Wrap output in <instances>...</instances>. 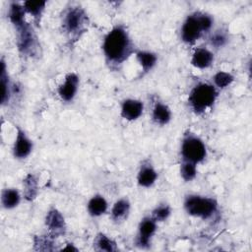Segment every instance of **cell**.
I'll return each mask as SVG.
<instances>
[{"label":"cell","mask_w":252,"mask_h":252,"mask_svg":"<svg viewBox=\"0 0 252 252\" xmlns=\"http://www.w3.org/2000/svg\"><path fill=\"white\" fill-rule=\"evenodd\" d=\"M62 250H71V251H78V248H76L73 243H67V246L65 248H62Z\"/></svg>","instance_id":"obj_30"},{"label":"cell","mask_w":252,"mask_h":252,"mask_svg":"<svg viewBox=\"0 0 252 252\" xmlns=\"http://www.w3.org/2000/svg\"><path fill=\"white\" fill-rule=\"evenodd\" d=\"M157 229L158 222L151 216L143 217L138 224V231L134 238V245L139 249H149Z\"/></svg>","instance_id":"obj_8"},{"label":"cell","mask_w":252,"mask_h":252,"mask_svg":"<svg viewBox=\"0 0 252 252\" xmlns=\"http://www.w3.org/2000/svg\"><path fill=\"white\" fill-rule=\"evenodd\" d=\"M183 208L189 216L202 220H216L220 213L219 203L215 198L199 194L186 195Z\"/></svg>","instance_id":"obj_4"},{"label":"cell","mask_w":252,"mask_h":252,"mask_svg":"<svg viewBox=\"0 0 252 252\" xmlns=\"http://www.w3.org/2000/svg\"><path fill=\"white\" fill-rule=\"evenodd\" d=\"M44 224L48 229V233L54 237L65 234L67 225L62 213L55 207H51L45 215Z\"/></svg>","instance_id":"obj_11"},{"label":"cell","mask_w":252,"mask_h":252,"mask_svg":"<svg viewBox=\"0 0 252 252\" xmlns=\"http://www.w3.org/2000/svg\"><path fill=\"white\" fill-rule=\"evenodd\" d=\"M218 96L219 91L213 84L199 82L188 94V104L196 115H201L214 105Z\"/></svg>","instance_id":"obj_5"},{"label":"cell","mask_w":252,"mask_h":252,"mask_svg":"<svg viewBox=\"0 0 252 252\" xmlns=\"http://www.w3.org/2000/svg\"><path fill=\"white\" fill-rule=\"evenodd\" d=\"M135 57L137 62L141 67V75L142 77L150 73L158 63V55L157 53L151 50L145 49H137L135 52Z\"/></svg>","instance_id":"obj_17"},{"label":"cell","mask_w":252,"mask_h":252,"mask_svg":"<svg viewBox=\"0 0 252 252\" xmlns=\"http://www.w3.org/2000/svg\"><path fill=\"white\" fill-rule=\"evenodd\" d=\"M131 211V203L127 197H122L114 202L110 209L109 218L111 221L115 224H121L124 222Z\"/></svg>","instance_id":"obj_14"},{"label":"cell","mask_w":252,"mask_h":252,"mask_svg":"<svg viewBox=\"0 0 252 252\" xmlns=\"http://www.w3.org/2000/svg\"><path fill=\"white\" fill-rule=\"evenodd\" d=\"M101 49L106 65L113 70L119 69L137 51L129 31L121 24L115 25L107 32Z\"/></svg>","instance_id":"obj_1"},{"label":"cell","mask_w":252,"mask_h":252,"mask_svg":"<svg viewBox=\"0 0 252 252\" xmlns=\"http://www.w3.org/2000/svg\"><path fill=\"white\" fill-rule=\"evenodd\" d=\"M215 55L213 51L207 47H198L192 53L190 63L197 69H207L213 65Z\"/></svg>","instance_id":"obj_16"},{"label":"cell","mask_w":252,"mask_h":252,"mask_svg":"<svg viewBox=\"0 0 252 252\" xmlns=\"http://www.w3.org/2000/svg\"><path fill=\"white\" fill-rule=\"evenodd\" d=\"M88 214L93 218H98L108 211V203L103 195L94 194L90 198L87 204Z\"/></svg>","instance_id":"obj_19"},{"label":"cell","mask_w":252,"mask_h":252,"mask_svg":"<svg viewBox=\"0 0 252 252\" xmlns=\"http://www.w3.org/2000/svg\"><path fill=\"white\" fill-rule=\"evenodd\" d=\"M16 43L19 52L22 55L33 57L37 55L39 50V42L33 31L32 25L27 21L16 27Z\"/></svg>","instance_id":"obj_7"},{"label":"cell","mask_w":252,"mask_h":252,"mask_svg":"<svg viewBox=\"0 0 252 252\" xmlns=\"http://www.w3.org/2000/svg\"><path fill=\"white\" fill-rule=\"evenodd\" d=\"M61 29L69 41L75 42L88 31L90 23L86 10L78 4H69L61 12Z\"/></svg>","instance_id":"obj_2"},{"label":"cell","mask_w":252,"mask_h":252,"mask_svg":"<svg viewBox=\"0 0 252 252\" xmlns=\"http://www.w3.org/2000/svg\"><path fill=\"white\" fill-rule=\"evenodd\" d=\"M158 177V171L150 158L141 161L137 171V184L143 188H151L155 185Z\"/></svg>","instance_id":"obj_12"},{"label":"cell","mask_w":252,"mask_h":252,"mask_svg":"<svg viewBox=\"0 0 252 252\" xmlns=\"http://www.w3.org/2000/svg\"><path fill=\"white\" fill-rule=\"evenodd\" d=\"M26 10L23 2L12 1L9 3L8 8V19L14 28L24 24L26 22Z\"/></svg>","instance_id":"obj_22"},{"label":"cell","mask_w":252,"mask_h":252,"mask_svg":"<svg viewBox=\"0 0 252 252\" xmlns=\"http://www.w3.org/2000/svg\"><path fill=\"white\" fill-rule=\"evenodd\" d=\"M16 135L12 147V154L16 159H25L32 152L33 143L20 126H15Z\"/></svg>","instance_id":"obj_9"},{"label":"cell","mask_w":252,"mask_h":252,"mask_svg":"<svg viewBox=\"0 0 252 252\" xmlns=\"http://www.w3.org/2000/svg\"><path fill=\"white\" fill-rule=\"evenodd\" d=\"M172 210L168 203L166 202H160L157 204V206L152 210L151 217L157 221V222H162L165 221L171 215Z\"/></svg>","instance_id":"obj_27"},{"label":"cell","mask_w":252,"mask_h":252,"mask_svg":"<svg viewBox=\"0 0 252 252\" xmlns=\"http://www.w3.org/2000/svg\"><path fill=\"white\" fill-rule=\"evenodd\" d=\"M22 200V195L17 188L9 187L1 191V205L5 210H13L17 208Z\"/></svg>","instance_id":"obj_20"},{"label":"cell","mask_w":252,"mask_h":252,"mask_svg":"<svg viewBox=\"0 0 252 252\" xmlns=\"http://www.w3.org/2000/svg\"><path fill=\"white\" fill-rule=\"evenodd\" d=\"M229 40V32L225 28H219L210 32L209 43L215 49L224 47Z\"/></svg>","instance_id":"obj_25"},{"label":"cell","mask_w":252,"mask_h":252,"mask_svg":"<svg viewBox=\"0 0 252 252\" xmlns=\"http://www.w3.org/2000/svg\"><path fill=\"white\" fill-rule=\"evenodd\" d=\"M38 194V180L32 173H28L23 179V197L28 202H32Z\"/></svg>","instance_id":"obj_21"},{"label":"cell","mask_w":252,"mask_h":252,"mask_svg":"<svg viewBox=\"0 0 252 252\" xmlns=\"http://www.w3.org/2000/svg\"><path fill=\"white\" fill-rule=\"evenodd\" d=\"M197 164L188 160H182L179 165V174L183 181L190 182L197 176Z\"/></svg>","instance_id":"obj_29"},{"label":"cell","mask_w":252,"mask_h":252,"mask_svg":"<svg viewBox=\"0 0 252 252\" xmlns=\"http://www.w3.org/2000/svg\"><path fill=\"white\" fill-rule=\"evenodd\" d=\"M54 236L51 234L34 235L33 236V248L38 251H52L54 247Z\"/></svg>","instance_id":"obj_28"},{"label":"cell","mask_w":252,"mask_h":252,"mask_svg":"<svg viewBox=\"0 0 252 252\" xmlns=\"http://www.w3.org/2000/svg\"><path fill=\"white\" fill-rule=\"evenodd\" d=\"M80 86V78L77 73L69 72L63 82L57 88V94L64 102H72L77 95Z\"/></svg>","instance_id":"obj_10"},{"label":"cell","mask_w":252,"mask_h":252,"mask_svg":"<svg viewBox=\"0 0 252 252\" xmlns=\"http://www.w3.org/2000/svg\"><path fill=\"white\" fill-rule=\"evenodd\" d=\"M151 117L155 124L158 126H164L170 122L172 118V112L170 107L164 101L158 98L154 101Z\"/></svg>","instance_id":"obj_15"},{"label":"cell","mask_w":252,"mask_h":252,"mask_svg":"<svg viewBox=\"0 0 252 252\" xmlns=\"http://www.w3.org/2000/svg\"><path fill=\"white\" fill-rule=\"evenodd\" d=\"M94 249L99 252H115L118 250L117 243L103 232H98L94 238Z\"/></svg>","instance_id":"obj_24"},{"label":"cell","mask_w":252,"mask_h":252,"mask_svg":"<svg viewBox=\"0 0 252 252\" xmlns=\"http://www.w3.org/2000/svg\"><path fill=\"white\" fill-rule=\"evenodd\" d=\"M46 1H24L23 5L26 10V13L29 14L32 18L33 23L38 26L41 20V17L46 8Z\"/></svg>","instance_id":"obj_23"},{"label":"cell","mask_w":252,"mask_h":252,"mask_svg":"<svg viewBox=\"0 0 252 252\" xmlns=\"http://www.w3.org/2000/svg\"><path fill=\"white\" fill-rule=\"evenodd\" d=\"M1 86H2V96H1V104L7 105L11 98L15 94V85L11 83L9 74L7 71V66L4 58L1 59Z\"/></svg>","instance_id":"obj_18"},{"label":"cell","mask_w":252,"mask_h":252,"mask_svg":"<svg viewBox=\"0 0 252 252\" xmlns=\"http://www.w3.org/2000/svg\"><path fill=\"white\" fill-rule=\"evenodd\" d=\"M213 85L217 90H224L234 82V76L226 71H218L212 77Z\"/></svg>","instance_id":"obj_26"},{"label":"cell","mask_w":252,"mask_h":252,"mask_svg":"<svg viewBox=\"0 0 252 252\" xmlns=\"http://www.w3.org/2000/svg\"><path fill=\"white\" fill-rule=\"evenodd\" d=\"M180 156L182 160H188L199 164L207 158V147L198 135L191 131H187L183 134L181 139Z\"/></svg>","instance_id":"obj_6"},{"label":"cell","mask_w":252,"mask_h":252,"mask_svg":"<svg viewBox=\"0 0 252 252\" xmlns=\"http://www.w3.org/2000/svg\"><path fill=\"white\" fill-rule=\"evenodd\" d=\"M214 26V17L206 12L195 11L189 14L180 27V39L185 44H194L205 33H210Z\"/></svg>","instance_id":"obj_3"},{"label":"cell","mask_w":252,"mask_h":252,"mask_svg":"<svg viewBox=\"0 0 252 252\" xmlns=\"http://www.w3.org/2000/svg\"><path fill=\"white\" fill-rule=\"evenodd\" d=\"M144 112V102L138 98L128 97L122 100L120 105V115L127 121L139 119Z\"/></svg>","instance_id":"obj_13"}]
</instances>
